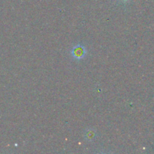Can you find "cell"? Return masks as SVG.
Returning <instances> with one entry per match:
<instances>
[{
    "instance_id": "7a4b0ae2",
    "label": "cell",
    "mask_w": 154,
    "mask_h": 154,
    "mask_svg": "<svg viewBox=\"0 0 154 154\" xmlns=\"http://www.w3.org/2000/svg\"><path fill=\"white\" fill-rule=\"evenodd\" d=\"M85 137H86V138H88V140H90V139H93V138H95L94 131L88 130L87 132V133L85 134Z\"/></svg>"
},
{
    "instance_id": "6da1fadb",
    "label": "cell",
    "mask_w": 154,
    "mask_h": 154,
    "mask_svg": "<svg viewBox=\"0 0 154 154\" xmlns=\"http://www.w3.org/2000/svg\"><path fill=\"white\" fill-rule=\"evenodd\" d=\"M87 54V49L82 45H75L72 48V51H71V54H72V57L76 60H83L86 57Z\"/></svg>"
},
{
    "instance_id": "3957f363",
    "label": "cell",
    "mask_w": 154,
    "mask_h": 154,
    "mask_svg": "<svg viewBox=\"0 0 154 154\" xmlns=\"http://www.w3.org/2000/svg\"><path fill=\"white\" fill-rule=\"evenodd\" d=\"M123 1H127V0H123Z\"/></svg>"
}]
</instances>
